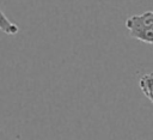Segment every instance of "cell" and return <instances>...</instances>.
<instances>
[{
	"label": "cell",
	"instance_id": "cell-1",
	"mask_svg": "<svg viewBox=\"0 0 153 140\" xmlns=\"http://www.w3.org/2000/svg\"><path fill=\"white\" fill-rule=\"evenodd\" d=\"M126 28L130 37L143 43L153 44V11L130 16L126 20Z\"/></svg>",
	"mask_w": 153,
	"mask_h": 140
},
{
	"label": "cell",
	"instance_id": "cell-2",
	"mask_svg": "<svg viewBox=\"0 0 153 140\" xmlns=\"http://www.w3.org/2000/svg\"><path fill=\"white\" fill-rule=\"evenodd\" d=\"M139 86L141 92L153 104V72L143 74L139 80Z\"/></svg>",
	"mask_w": 153,
	"mask_h": 140
},
{
	"label": "cell",
	"instance_id": "cell-3",
	"mask_svg": "<svg viewBox=\"0 0 153 140\" xmlns=\"http://www.w3.org/2000/svg\"><path fill=\"white\" fill-rule=\"evenodd\" d=\"M0 29L7 34V35H17L19 32V26L14 23H12L5 14L4 11H1V22H0Z\"/></svg>",
	"mask_w": 153,
	"mask_h": 140
}]
</instances>
